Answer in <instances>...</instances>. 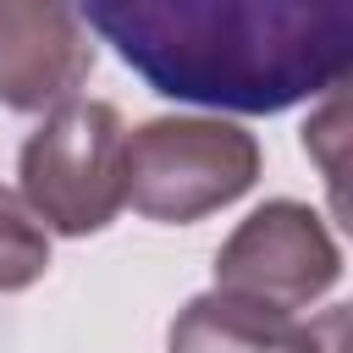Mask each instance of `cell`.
<instances>
[{
  "mask_svg": "<svg viewBox=\"0 0 353 353\" xmlns=\"http://www.w3.org/2000/svg\"><path fill=\"white\" fill-rule=\"evenodd\" d=\"M165 99L270 116L336 94L353 66V0H72Z\"/></svg>",
  "mask_w": 353,
  "mask_h": 353,
  "instance_id": "cell-1",
  "label": "cell"
},
{
  "mask_svg": "<svg viewBox=\"0 0 353 353\" xmlns=\"http://www.w3.org/2000/svg\"><path fill=\"white\" fill-rule=\"evenodd\" d=\"M22 199L44 221V232L88 237L116 221L127 204V127L121 110L105 99H66L44 110L28 132L22 160Z\"/></svg>",
  "mask_w": 353,
  "mask_h": 353,
  "instance_id": "cell-2",
  "label": "cell"
},
{
  "mask_svg": "<svg viewBox=\"0 0 353 353\" xmlns=\"http://www.w3.org/2000/svg\"><path fill=\"white\" fill-rule=\"evenodd\" d=\"M259 176V143L221 116H154L127 132V204L149 221L188 226L243 199Z\"/></svg>",
  "mask_w": 353,
  "mask_h": 353,
  "instance_id": "cell-3",
  "label": "cell"
},
{
  "mask_svg": "<svg viewBox=\"0 0 353 353\" xmlns=\"http://www.w3.org/2000/svg\"><path fill=\"white\" fill-rule=\"evenodd\" d=\"M342 281V248L325 221L298 199H270L215 254V292L265 309H309Z\"/></svg>",
  "mask_w": 353,
  "mask_h": 353,
  "instance_id": "cell-4",
  "label": "cell"
},
{
  "mask_svg": "<svg viewBox=\"0 0 353 353\" xmlns=\"http://www.w3.org/2000/svg\"><path fill=\"white\" fill-rule=\"evenodd\" d=\"M94 72V44L72 0H0V105L55 110Z\"/></svg>",
  "mask_w": 353,
  "mask_h": 353,
  "instance_id": "cell-5",
  "label": "cell"
},
{
  "mask_svg": "<svg viewBox=\"0 0 353 353\" xmlns=\"http://www.w3.org/2000/svg\"><path fill=\"white\" fill-rule=\"evenodd\" d=\"M347 314L325 309L320 320H298L287 309L243 303L232 292H199L165 336V353H347Z\"/></svg>",
  "mask_w": 353,
  "mask_h": 353,
  "instance_id": "cell-6",
  "label": "cell"
},
{
  "mask_svg": "<svg viewBox=\"0 0 353 353\" xmlns=\"http://www.w3.org/2000/svg\"><path fill=\"white\" fill-rule=\"evenodd\" d=\"M50 270V232L22 193L0 188V292H22Z\"/></svg>",
  "mask_w": 353,
  "mask_h": 353,
  "instance_id": "cell-7",
  "label": "cell"
}]
</instances>
